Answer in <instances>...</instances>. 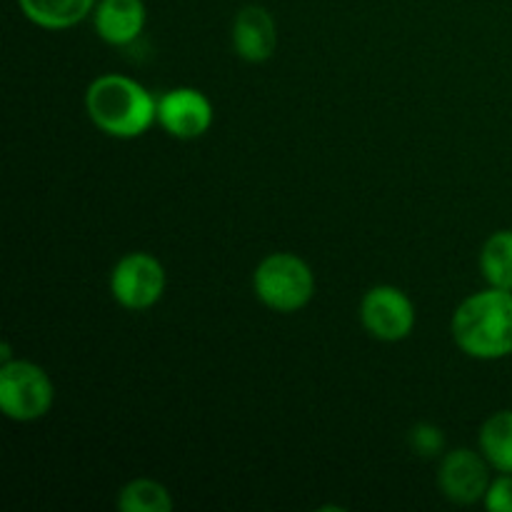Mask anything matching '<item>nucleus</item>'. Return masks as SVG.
<instances>
[{"instance_id": "obj_5", "label": "nucleus", "mask_w": 512, "mask_h": 512, "mask_svg": "<svg viewBox=\"0 0 512 512\" xmlns=\"http://www.w3.org/2000/svg\"><path fill=\"white\" fill-rule=\"evenodd\" d=\"M110 293L125 310H148L165 293V268L155 255L128 253L110 273Z\"/></svg>"}, {"instance_id": "obj_7", "label": "nucleus", "mask_w": 512, "mask_h": 512, "mask_svg": "<svg viewBox=\"0 0 512 512\" xmlns=\"http://www.w3.org/2000/svg\"><path fill=\"white\" fill-rule=\"evenodd\" d=\"M490 463L483 453L470 448L450 450L443 455L438 468V488L450 503L475 505L485 500L490 488Z\"/></svg>"}, {"instance_id": "obj_15", "label": "nucleus", "mask_w": 512, "mask_h": 512, "mask_svg": "<svg viewBox=\"0 0 512 512\" xmlns=\"http://www.w3.org/2000/svg\"><path fill=\"white\" fill-rule=\"evenodd\" d=\"M410 448L415 455H423V458H435L440 455V450L445 448V435L443 430L435 428L430 423H420L410 430Z\"/></svg>"}, {"instance_id": "obj_8", "label": "nucleus", "mask_w": 512, "mask_h": 512, "mask_svg": "<svg viewBox=\"0 0 512 512\" xmlns=\"http://www.w3.org/2000/svg\"><path fill=\"white\" fill-rule=\"evenodd\" d=\"M158 123L178 140L203 138L213 125V105L198 88H173L158 100Z\"/></svg>"}, {"instance_id": "obj_1", "label": "nucleus", "mask_w": 512, "mask_h": 512, "mask_svg": "<svg viewBox=\"0 0 512 512\" xmlns=\"http://www.w3.org/2000/svg\"><path fill=\"white\" fill-rule=\"evenodd\" d=\"M450 333L468 358H508L512 355V290L490 285L465 298L453 313Z\"/></svg>"}, {"instance_id": "obj_2", "label": "nucleus", "mask_w": 512, "mask_h": 512, "mask_svg": "<svg viewBox=\"0 0 512 512\" xmlns=\"http://www.w3.org/2000/svg\"><path fill=\"white\" fill-rule=\"evenodd\" d=\"M85 110L100 133L130 140L143 135L158 120V100L128 75L108 73L85 90Z\"/></svg>"}, {"instance_id": "obj_10", "label": "nucleus", "mask_w": 512, "mask_h": 512, "mask_svg": "<svg viewBox=\"0 0 512 512\" xmlns=\"http://www.w3.org/2000/svg\"><path fill=\"white\" fill-rule=\"evenodd\" d=\"M148 20L143 0H100L93 10L95 33L108 45H130L140 38Z\"/></svg>"}, {"instance_id": "obj_3", "label": "nucleus", "mask_w": 512, "mask_h": 512, "mask_svg": "<svg viewBox=\"0 0 512 512\" xmlns=\"http://www.w3.org/2000/svg\"><path fill=\"white\" fill-rule=\"evenodd\" d=\"M253 290L265 308L298 313L313 300L315 275L300 255L273 253L255 268Z\"/></svg>"}, {"instance_id": "obj_13", "label": "nucleus", "mask_w": 512, "mask_h": 512, "mask_svg": "<svg viewBox=\"0 0 512 512\" xmlns=\"http://www.w3.org/2000/svg\"><path fill=\"white\" fill-rule=\"evenodd\" d=\"M480 273L493 288L512 290V230H498L480 250Z\"/></svg>"}, {"instance_id": "obj_6", "label": "nucleus", "mask_w": 512, "mask_h": 512, "mask_svg": "<svg viewBox=\"0 0 512 512\" xmlns=\"http://www.w3.org/2000/svg\"><path fill=\"white\" fill-rule=\"evenodd\" d=\"M360 323L380 343H400L415 328V305L395 285H375L360 300Z\"/></svg>"}, {"instance_id": "obj_11", "label": "nucleus", "mask_w": 512, "mask_h": 512, "mask_svg": "<svg viewBox=\"0 0 512 512\" xmlns=\"http://www.w3.org/2000/svg\"><path fill=\"white\" fill-rule=\"evenodd\" d=\"M20 10L43 30H68L93 15L98 0H18Z\"/></svg>"}, {"instance_id": "obj_16", "label": "nucleus", "mask_w": 512, "mask_h": 512, "mask_svg": "<svg viewBox=\"0 0 512 512\" xmlns=\"http://www.w3.org/2000/svg\"><path fill=\"white\" fill-rule=\"evenodd\" d=\"M483 503L490 512H512V475L510 473H500V478H495L493 483H490Z\"/></svg>"}, {"instance_id": "obj_12", "label": "nucleus", "mask_w": 512, "mask_h": 512, "mask_svg": "<svg viewBox=\"0 0 512 512\" xmlns=\"http://www.w3.org/2000/svg\"><path fill=\"white\" fill-rule=\"evenodd\" d=\"M478 443L490 468L512 475V410L490 415L480 428Z\"/></svg>"}, {"instance_id": "obj_4", "label": "nucleus", "mask_w": 512, "mask_h": 512, "mask_svg": "<svg viewBox=\"0 0 512 512\" xmlns=\"http://www.w3.org/2000/svg\"><path fill=\"white\" fill-rule=\"evenodd\" d=\"M55 388L40 365L8 360L0 368V410L15 423H35L53 408Z\"/></svg>"}, {"instance_id": "obj_17", "label": "nucleus", "mask_w": 512, "mask_h": 512, "mask_svg": "<svg viewBox=\"0 0 512 512\" xmlns=\"http://www.w3.org/2000/svg\"><path fill=\"white\" fill-rule=\"evenodd\" d=\"M0 358H3V363H8V360H13V350H10L8 343L0 345Z\"/></svg>"}, {"instance_id": "obj_14", "label": "nucleus", "mask_w": 512, "mask_h": 512, "mask_svg": "<svg viewBox=\"0 0 512 512\" xmlns=\"http://www.w3.org/2000/svg\"><path fill=\"white\" fill-rule=\"evenodd\" d=\"M118 508L123 512H170L173 510V498H170L165 485L148 478H138L120 490Z\"/></svg>"}, {"instance_id": "obj_9", "label": "nucleus", "mask_w": 512, "mask_h": 512, "mask_svg": "<svg viewBox=\"0 0 512 512\" xmlns=\"http://www.w3.org/2000/svg\"><path fill=\"white\" fill-rule=\"evenodd\" d=\"M233 50L245 63H265L278 48V25L263 5H245L233 18Z\"/></svg>"}]
</instances>
